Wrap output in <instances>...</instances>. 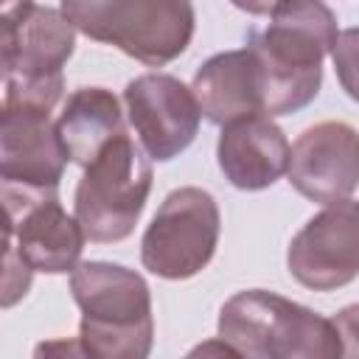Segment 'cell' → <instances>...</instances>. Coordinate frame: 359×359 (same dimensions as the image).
<instances>
[{
	"mask_svg": "<svg viewBox=\"0 0 359 359\" xmlns=\"http://www.w3.org/2000/svg\"><path fill=\"white\" fill-rule=\"evenodd\" d=\"M70 292L81 309L79 342L95 359H143L151 351L154 320L146 280L107 261H84L70 272Z\"/></svg>",
	"mask_w": 359,
	"mask_h": 359,
	"instance_id": "obj_1",
	"label": "cell"
},
{
	"mask_svg": "<svg viewBox=\"0 0 359 359\" xmlns=\"http://www.w3.org/2000/svg\"><path fill=\"white\" fill-rule=\"evenodd\" d=\"M219 337L238 356L334 359L342 356L334 320L266 289L233 294L219 311Z\"/></svg>",
	"mask_w": 359,
	"mask_h": 359,
	"instance_id": "obj_2",
	"label": "cell"
},
{
	"mask_svg": "<svg viewBox=\"0 0 359 359\" xmlns=\"http://www.w3.org/2000/svg\"><path fill=\"white\" fill-rule=\"evenodd\" d=\"M62 11L84 36L151 67L177 59L194 36L191 0H62Z\"/></svg>",
	"mask_w": 359,
	"mask_h": 359,
	"instance_id": "obj_3",
	"label": "cell"
},
{
	"mask_svg": "<svg viewBox=\"0 0 359 359\" xmlns=\"http://www.w3.org/2000/svg\"><path fill=\"white\" fill-rule=\"evenodd\" d=\"M151 191V165L135 140L118 135L87 168L76 188V219L90 241H121L135 230Z\"/></svg>",
	"mask_w": 359,
	"mask_h": 359,
	"instance_id": "obj_4",
	"label": "cell"
},
{
	"mask_svg": "<svg viewBox=\"0 0 359 359\" xmlns=\"http://www.w3.org/2000/svg\"><path fill=\"white\" fill-rule=\"evenodd\" d=\"M337 34V17L323 0H289L252 36L250 48L278 87L297 95H317L323 56L334 48Z\"/></svg>",
	"mask_w": 359,
	"mask_h": 359,
	"instance_id": "obj_5",
	"label": "cell"
},
{
	"mask_svg": "<svg viewBox=\"0 0 359 359\" xmlns=\"http://www.w3.org/2000/svg\"><path fill=\"white\" fill-rule=\"evenodd\" d=\"M219 208L202 188H177L157 208L140 241L143 266L168 280L202 272L219 244Z\"/></svg>",
	"mask_w": 359,
	"mask_h": 359,
	"instance_id": "obj_6",
	"label": "cell"
},
{
	"mask_svg": "<svg viewBox=\"0 0 359 359\" xmlns=\"http://www.w3.org/2000/svg\"><path fill=\"white\" fill-rule=\"evenodd\" d=\"M6 208L3 241L14 244L34 272H73L87 241L79 219L67 216L56 191L0 188Z\"/></svg>",
	"mask_w": 359,
	"mask_h": 359,
	"instance_id": "obj_7",
	"label": "cell"
},
{
	"mask_svg": "<svg viewBox=\"0 0 359 359\" xmlns=\"http://www.w3.org/2000/svg\"><path fill=\"white\" fill-rule=\"evenodd\" d=\"M286 264L306 289L348 286L359 275V202L339 199L311 216L292 238Z\"/></svg>",
	"mask_w": 359,
	"mask_h": 359,
	"instance_id": "obj_8",
	"label": "cell"
},
{
	"mask_svg": "<svg viewBox=\"0 0 359 359\" xmlns=\"http://www.w3.org/2000/svg\"><path fill=\"white\" fill-rule=\"evenodd\" d=\"M123 104L140 146L151 160H171L191 146L199 132V101L180 79L146 73L126 84Z\"/></svg>",
	"mask_w": 359,
	"mask_h": 359,
	"instance_id": "obj_9",
	"label": "cell"
},
{
	"mask_svg": "<svg viewBox=\"0 0 359 359\" xmlns=\"http://www.w3.org/2000/svg\"><path fill=\"white\" fill-rule=\"evenodd\" d=\"M67 151L50 123V109L3 104L0 112V180L14 191H56Z\"/></svg>",
	"mask_w": 359,
	"mask_h": 359,
	"instance_id": "obj_10",
	"label": "cell"
},
{
	"mask_svg": "<svg viewBox=\"0 0 359 359\" xmlns=\"http://www.w3.org/2000/svg\"><path fill=\"white\" fill-rule=\"evenodd\" d=\"M289 182L311 202L348 199L359 185V132L345 121L309 126L289 151Z\"/></svg>",
	"mask_w": 359,
	"mask_h": 359,
	"instance_id": "obj_11",
	"label": "cell"
},
{
	"mask_svg": "<svg viewBox=\"0 0 359 359\" xmlns=\"http://www.w3.org/2000/svg\"><path fill=\"white\" fill-rule=\"evenodd\" d=\"M76 45V25L65 11L31 6L20 20L0 28L3 79L6 81H42L62 76L65 62Z\"/></svg>",
	"mask_w": 359,
	"mask_h": 359,
	"instance_id": "obj_12",
	"label": "cell"
},
{
	"mask_svg": "<svg viewBox=\"0 0 359 359\" xmlns=\"http://www.w3.org/2000/svg\"><path fill=\"white\" fill-rule=\"evenodd\" d=\"M289 140L269 115H250L222 126L216 157L230 185L261 191L289 168Z\"/></svg>",
	"mask_w": 359,
	"mask_h": 359,
	"instance_id": "obj_13",
	"label": "cell"
},
{
	"mask_svg": "<svg viewBox=\"0 0 359 359\" xmlns=\"http://www.w3.org/2000/svg\"><path fill=\"white\" fill-rule=\"evenodd\" d=\"M194 95L208 121L227 126L238 118L264 115V81L255 50L238 48L208 59L194 76Z\"/></svg>",
	"mask_w": 359,
	"mask_h": 359,
	"instance_id": "obj_14",
	"label": "cell"
},
{
	"mask_svg": "<svg viewBox=\"0 0 359 359\" xmlns=\"http://www.w3.org/2000/svg\"><path fill=\"white\" fill-rule=\"evenodd\" d=\"M56 132L67 160L87 168L118 135L126 132L121 104L104 87H81L67 98L56 121Z\"/></svg>",
	"mask_w": 359,
	"mask_h": 359,
	"instance_id": "obj_15",
	"label": "cell"
},
{
	"mask_svg": "<svg viewBox=\"0 0 359 359\" xmlns=\"http://www.w3.org/2000/svg\"><path fill=\"white\" fill-rule=\"evenodd\" d=\"M331 59H334V70L342 90L353 101H359V28H345L337 34Z\"/></svg>",
	"mask_w": 359,
	"mask_h": 359,
	"instance_id": "obj_16",
	"label": "cell"
},
{
	"mask_svg": "<svg viewBox=\"0 0 359 359\" xmlns=\"http://www.w3.org/2000/svg\"><path fill=\"white\" fill-rule=\"evenodd\" d=\"M3 309H8L28 292L34 269L20 258V252L8 241H3Z\"/></svg>",
	"mask_w": 359,
	"mask_h": 359,
	"instance_id": "obj_17",
	"label": "cell"
},
{
	"mask_svg": "<svg viewBox=\"0 0 359 359\" xmlns=\"http://www.w3.org/2000/svg\"><path fill=\"white\" fill-rule=\"evenodd\" d=\"M331 320H334L337 334H339L342 356H359V303L356 306H345Z\"/></svg>",
	"mask_w": 359,
	"mask_h": 359,
	"instance_id": "obj_18",
	"label": "cell"
},
{
	"mask_svg": "<svg viewBox=\"0 0 359 359\" xmlns=\"http://www.w3.org/2000/svg\"><path fill=\"white\" fill-rule=\"evenodd\" d=\"M236 8H241V11H247V14H258V17H264V14H275L283 3H289V0H230Z\"/></svg>",
	"mask_w": 359,
	"mask_h": 359,
	"instance_id": "obj_19",
	"label": "cell"
},
{
	"mask_svg": "<svg viewBox=\"0 0 359 359\" xmlns=\"http://www.w3.org/2000/svg\"><path fill=\"white\" fill-rule=\"evenodd\" d=\"M31 6H34V0H0V28L20 20Z\"/></svg>",
	"mask_w": 359,
	"mask_h": 359,
	"instance_id": "obj_20",
	"label": "cell"
},
{
	"mask_svg": "<svg viewBox=\"0 0 359 359\" xmlns=\"http://www.w3.org/2000/svg\"><path fill=\"white\" fill-rule=\"evenodd\" d=\"M36 353H84L81 342H48V345H39Z\"/></svg>",
	"mask_w": 359,
	"mask_h": 359,
	"instance_id": "obj_21",
	"label": "cell"
}]
</instances>
